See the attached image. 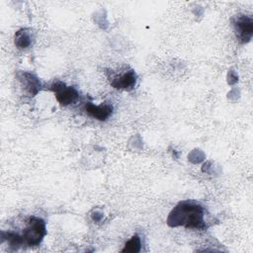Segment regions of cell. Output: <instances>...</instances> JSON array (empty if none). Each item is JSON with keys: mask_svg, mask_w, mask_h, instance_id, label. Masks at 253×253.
<instances>
[{"mask_svg": "<svg viewBox=\"0 0 253 253\" xmlns=\"http://www.w3.org/2000/svg\"><path fill=\"white\" fill-rule=\"evenodd\" d=\"M205 208L195 201H182L170 211L167 223L171 227L182 226L187 229L206 230L209 224L205 219Z\"/></svg>", "mask_w": 253, "mask_h": 253, "instance_id": "6da1fadb", "label": "cell"}, {"mask_svg": "<svg viewBox=\"0 0 253 253\" xmlns=\"http://www.w3.org/2000/svg\"><path fill=\"white\" fill-rule=\"evenodd\" d=\"M105 74L110 85L115 89L130 91L136 85L137 74L128 65H123L117 69L108 68L105 70Z\"/></svg>", "mask_w": 253, "mask_h": 253, "instance_id": "7a4b0ae2", "label": "cell"}, {"mask_svg": "<svg viewBox=\"0 0 253 253\" xmlns=\"http://www.w3.org/2000/svg\"><path fill=\"white\" fill-rule=\"evenodd\" d=\"M21 235L27 247L39 246L46 235L45 221L41 217L30 216Z\"/></svg>", "mask_w": 253, "mask_h": 253, "instance_id": "3957f363", "label": "cell"}, {"mask_svg": "<svg viewBox=\"0 0 253 253\" xmlns=\"http://www.w3.org/2000/svg\"><path fill=\"white\" fill-rule=\"evenodd\" d=\"M232 25L236 39L241 43L250 42L253 35V19L245 14L235 15L232 19Z\"/></svg>", "mask_w": 253, "mask_h": 253, "instance_id": "277c9868", "label": "cell"}, {"mask_svg": "<svg viewBox=\"0 0 253 253\" xmlns=\"http://www.w3.org/2000/svg\"><path fill=\"white\" fill-rule=\"evenodd\" d=\"M50 90L53 92L57 102L61 106H69L75 103L79 98V93L74 87L67 86L59 80H55L51 84Z\"/></svg>", "mask_w": 253, "mask_h": 253, "instance_id": "5b68a950", "label": "cell"}, {"mask_svg": "<svg viewBox=\"0 0 253 253\" xmlns=\"http://www.w3.org/2000/svg\"><path fill=\"white\" fill-rule=\"evenodd\" d=\"M85 111L90 117L96 119L97 121L105 122L113 115L114 108L109 103H102L101 105H94L91 102H86Z\"/></svg>", "mask_w": 253, "mask_h": 253, "instance_id": "8992f818", "label": "cell"}, {"mask_svg": "<svg viewBox=\"0 0 253 253\" xmlns=\"http://www.w3.org/2000/svg\"><path fill=\"white\" fill-rule=\"evenodd\" d=\"M18 77L19 81L21 82V86L27 96L33 97L37 95L38 92L41 90V81L35 75L24 71L21 72Z\"/></svg>", "mask_w": 253, "mask_h": 253, "instance_id": "52a82bcc", "label": "cell"}, {"mask_svg": "<svg viewBox=\"0 0 253 253\" xmlns=\"http://www.w3.org/2000/svg\"><path fill=\"white\" fill-rule=\"evenodd\" d=\"M35 42V36L32 30L24 28L16 32L14 37V42L17 48L27 49L33 45Z\"/></svg>", "mask_w": 253, "mask_h": 253, "instance_id": "ba28073f", "label": "cell"}, {"mask_svg": "<svg viewBox=\"0 0 253 253\" xmlns=\"http://www.w3.org/2000/svg\"><path fill=\"white\" fill-rule=\"evenodd\" d=\"M141 249V241L138 234H134L126 244L125 247L122 249V252H139Z\"/></svg>", "mask_w": 253, "mask_h": 253, "instance_id": "9c48e42d", "label": "cell"}]
</instances>
